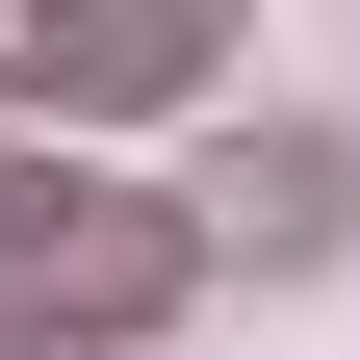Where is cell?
Listing matches in <instances>:
<instances>
[]
</instances>
